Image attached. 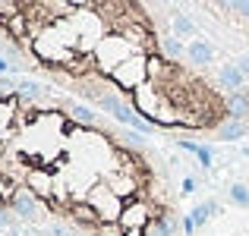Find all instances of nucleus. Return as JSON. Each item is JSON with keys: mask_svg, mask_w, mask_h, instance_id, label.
Here are the masks:
<instances>
[{"mask_svg": "<svg viewBox=\"0 0 249 236\" xmlns=\"http://www.w3.org/2000/svg\"><path fill=\"white\" fill-rule=\"evenodd\" d=\"M145 236H174V220L170 218H155L152 224H148Z\"/></svg>", "mask_w": 249, "mask_h": 236, "instance_id": "obj_18", "label": "nucleus"}, {"mask_svg": "<svg viewBox=\"0 0 249 236\" xmlns=\"http://www.w3.org/2000/svg\"><path fill=\"white\" fill-rule=\"evenodd\" d=\"M183 192H196V180H193V176H186V180H183Z\"/></svg>", "mask_w": 249, "mask_h": 236, "instance_id": "obj_27", "label": "nucleus"}, {"mask_svg": "<svg viewBox=\"0 0 249 236\" xmlns=\"http://www.w3.org/2000/svg\"><path fill=\"white\" fill-rule=\"evenodd\" d=\"M158 48H161V54L167 57V60H180L183 54H186V48H183V38H177V35H161V41H158Z\"/></svg>", "mask_w": 249, "mask_h": 236, "instance_id": "obj_13", "label": "nucleus"}, {"mask_svg": "<svg viewBox=\"0 0 249 236\" xmlns=\"http://www.w3.org/2000/svg\"><path fill=\"white\" fill-rule=\"evenodd\" d=\"M186 57L193 63H199V67H208V63L214 60V48L208 41H202V38H196V41L186 44Z\"/></svg>", "mask_w": 249, "mask_h": 236, "instance_id": "obj_11", "label": "nucleus"}, {"mask_svg": "<svg viewBox=\"0 0 249 236\" xmlns=\"http://www.w3.org/2000/svg\"><path fill=\"white\" fill-rule=\"evenodd\" d=\"M117 236H123V233H117Z\"/></svg>", "mask_w": 249, "mask_h": 236, "instance_id": "obj_30", "label": "nucleus"}, {"mask_svg": "<svg viewBox=\"0 0 249 236\" xmlns=\"http://www.w3.org/2000/svg\"><path fill=\"white\" fill-rule=\"evenodd\" d=\"M10 211L22 220H35L38 218V195L32 192L29 186L16 189V195H13V202H10Z\"/></svg>", "mask_w": 249, "mask_h": 236, "instance_id": "obj_6", "label": "nucleus"}, {"mask_svg": "<svg viewBox=\"0 0 249 236\" xmlns=\"http://www.w3.org/2000/svg\"><path fill=\"white\" fill-rule=\"evenodd\" d=\"M107 183L110 189H114L120 199H136L139 195V180L133 176V170H129V164H123L120 170H114V173H107Z\"/></svg>", "mask_w": 249, "mask_h": 236, "instance_id": "obj_5", "label": "nucleus"}, {"mask_svg": "<svg viewBox=\"0 0 249 236\" xmlns=\"http://www.w3.org/2000/svg\"><path fill=\"white\" fill-rule=\"evenodd\" d=\"M243 154H246V157H249V148H246V152H243Z\"/></svg>", "mask_w": 249, "mask_h": 236, "instance_id": "obj_29", "label": "nucleus"}, {"mask_svg": "<svg viewBox=\"0 0 249 236\" xmlns=\"http://www.w3.org/2000/svg\"><path fill=\"white\" fill-rule=\"evenodd\" d=\"M85 202H89V205L98 211L101 224H117V220H120V214H123V208H126V202H123L120 195L107 186V183H95V186L85 192Z\"/></svg>", "mask_w": 249, "mask_h": 236, "instance_id": "obj_4", "label": "nucleus"}, {"mask_svg": "<svg viewBox=\"0 0 249 236\" xmlns=\"http://www.w3.org/2000/svg\"><path fill=\"white\" fill-rule=\"evenodd\" d=\"M16 69H19V67H16L13 60H6V57H0V73H3V76H6V73H16Z\"/></svg>", "mask_w": 249, "mask_h": 236, "instance_id": "obj_22", "label": "nucleus"}, {"mask_svg": "<svg viewBox=\"0 0 249 236\" xmlns=\"http://www.w3.org/2000/svg\"><path fill=\"white\" fill-rule=\"evenodd\" d=\"M133 54H139V51H136V44L129 41L123 32L110 29L107 35L98 41V48L91 51V63H95V73H101L104 79H110V73H114L120 63H126Z\"/></svg>", "mask_w": 249, "mask_h": 236, "instance_id": "obj_1", "label": "nucleus"}, {"mask_svg": "<svg viewBox=\"0 0 249 236\" xmlns=\"http://www.w3.org/2000/svg\"><path fill=\"white\" fill-rule=\"evenodd\" d=\"M13 214H10V205H0V227H10Z\"/></svg>", "mask_w": 249, "mask_h": 236, "instance_id": "obj_23", "label": "nucleus"}, {"mask_svg": "<svg viewBox=\"0 0 249 236\" xmlns=\"http://www.w3.org/2000/svg\"><path fill=\"white\" fill-rule=\"evenodd\" d=\"M73 10H85V6H95V0H67Z\"/></svg>", "mask_w": 249, "mask_h": 236, "instance_id": "obj_25", "label": "nucleus"}, {"mask_svg": "<svg viewBox=\"0 0 249 236\" xmlns=\"http://www.w3.org/2000/svg\"><path fill=\"white\" fill-rule=\"evenodd\" d=\"M231 202L237 208H249V186L246 183H233L231 186Z\"/></svg>", "mask_w": 249, "mask_h": 236, "instance_id": "obj_19", "label": "nucleus"}, {"mask_svg": "<svg viewBox=\"0 0 249 236\" xmlns=\"http://www.w3.org/2000/svg\"><path fill=\"white\" fill-rule=\"evenodd\" d=\"M233 13H240V16L249 19V0H237V3H233Z\"/></svg>", "mask_w": 249, "mask_h": 236, "instance_id": "obj_24", "label": "nucleus"}, {"mask_svg": "<svg viewBox=\"0 0 249 236\" xmlns=\"http://www.w3.org/2000/svg\"><path fill=\"white\" fill-rule=\"evenodd\" d=\"M224 114L231 120H249V91H227L224 101Z\"/></svg>", "mask_w": 249, "mask_h": 236, "instance_id": "obj_8", "label": "nucleus"}, {"mask_svg": "<svg viewBox=\"0 0 249 236\" xmlns=\"http://www.w3.org/2000/svg\"><path fill=\"white\" fill-rule=\"evenodd\" d=\"M73 220L76 224H85V227H101V218H98V211L89 205V202H79V205H73Z\"/></svg>", "mask_w": 249, "mask_h": 236, "instance_id": "obj_14", "label": "nucleus"}, {"mask_svg": "<svg viewBox=\"0 0 249 236\" xmlns=\"http://www.w3.org/2000/svg\"><path fill=\"white\" fill-rule=\"evenodd\" d=\"M70 117L76 123H82V126H95L98 123V114L91 107H85V104H70Z\"/></svg>", "mask_w": 249, "mask_h": 236, "instance_id": "obj_16", "label": "nucleus"}, {"mask_svg": "<svg viewBox=\"0 0 249 236\" xmlns=\"http://www.w3.org/2000/svg\"><path fill=\"white\" fill-rule=\"evenodd\" d=\"M0 3H3V0H0Z\"/></svg>", "mask_w": 249, "mask_h": 236, "instance_id": "obj_31", "label": "nucleus"}, {"mask_svg": "<svg viewBox=\"0 0 249 236\" xmlns=\"http://www.w3.org/2000/svg\"><path fill=\"white\" fill-rule=\"evenodd\" d=\"M249 133V126H246V120H231L227 117L224 123L218 126V133H214V139L218 142H240L243 135Z\"/></svg>", "mask_w": 249, "mask_h": 236, "instance_id": "obj_10", "label": "nucleus"}, {"mask_svg": "<svg viewBox=\"0 0 249 236\" xmlns=\"http://www.w3.org/2000/svg\"><path fill=\"white\" fill-rule=\"evenodd\" d=\"M214 3H221V6H227V10H233V3H237V0H214Z\"/></svg>", "mask_w": 249, "mask_h": 236, "instance_id": "obj_28", "label": "nucleus"}, {"mask_svg": "<svg viewBox=\"0 0 249 236\" xmlns=\"http://www.w3.org/2000/svg\"><path fill=\"white\" fill-rule=\"evenodd\" d=\"M110 82H114L117 91L133 95L139 85L148 82V54H133L126 63H120V67L110 73Z\"/></svg>", "mask_w": 249, "mask_h": 236, "instance_id": "obj_3", "label": "nucleus"}, {"mask_svg": "<svg viewBox=\"0 0 249 236\" xmlns=\"http://www.w3.org/2000/svg\"><path fill=\"white\" fill-rule=\"evenodd\" d=\"M44 95H48V88H44V85L32 82V79H22V82H19V98H22V101L35 104V101H41Z\"/></svg>", "mask_w": 249, "mask_h": 236, "instance_id": "obj_15", "label": "nucleus"}, {"mask_svg": "<svg viewBox=\"0 0 249 236\" xmlns=\"http://www.w3.org/2000/svg\"><path fill=\"white\" fill-rule=\"evenodd\" d=\"M70 22L76 25V35H79V54H91V51L98 48V41L110 32L107 16H104L101 10H95V6L76 10L73 16H70Z\"/></svg>", "mask_w": 249, "mask_h": 236, "instance_id": "obj_2", "label": "nucleus"}, {"mask_svg": "<svg viewBox=\"0 0 249 236\" xmlns=\"http://www.w3.org/2000/svg\"><path fill=\"white\" fill-rule=\"evenodd\" d=\"M196 161H199L202 167H212V164H214L212 148H208V145H199V148H196Z\"/></svg>", "mask_w": 249, "mask_h": 236, "instance_id": "obj_20", "label": "nucleus"}, {"mask_svg": "<svg viewBox=\"0 0 249 236\" xmlns=\"http://www.w3.org/2000/svg\"><path fill=\"white\" fill-rule=\"evenodd\" d=\"M196 230H199V227H196V220H193V214H186V218H183V233H186V236H193Z\"/></svg>", "mask_w": 249, "mask_h": 236, "instance_id": "obj_21", "label": "nucleus"}, {"mask_svg": "<svg viewBox=\"0 0 249 236\" xmlns=\"http://www.w3.org/2000/svg\"><path fill=\"white\" fill-rule=\"evenodd\" d=\"M170 35L196 41V22L186 16V13H170Z\"/></svg>", "mask_w": 249, "mask_h": 236, "instance_id": "obj_12", "label": "nucleus"}, {"mask_svg": "<svg viewBox=\"0 0 249 236\" xmlns=\"http://www.w3.org/2000/svg\"><path fill=\"white\" fill-rule=\"evenodd\" d=\"M212 214H218V202H202V205H196V208H193L196 227H205V220L212 218Z\"/></svg>", "mask_w": 249, "mask_h": 236, "instance_id": "obj_17", "label": "nucleus"}, {"mask_svg": "<svg viewBox=\"0 0 249 236\" xmlns=\"http://www.w3.org/2000/svg\"><path fill=\"white\" fill-rule=\"evenodd\" d=\"M218 85L224 91H243L246 88V76L240 73L237 63H224V67L218 69Z\"/></svg>", "mask_w": 249, "mask_h": 236, "instance_id": "obj_9", "label": "nucleus"}, {"mask_svg": "<svg viewBox=\"0 0 249 236\" xmlns=\"http://www.w3.org/2000/svg\"><path fill=\"white\" fill-rule=\"evenodd\" d=\"M237 67H240V73H243V76L249 79V57H240V60H237Z\"/></svg>", "mask_w": 249, "mask_h": 236, "instance_id": "obj_26", "label": "nucleus"}, {"mask_svg": "<svg viewBox=\"0 0 249 236\" xmlns=\"http://www.w3.org/2000/svg\"><path fill=\"white\" fill-rule=\"evenodd\" d=\"M25 186L32 189L35 195H54V173H51L48 167H29V173H25Z\"/></svg>", "mask_w": 249, "mask_h": 236, "instance_id": "obj_7", "label": "nucleus"}]
</instances>
